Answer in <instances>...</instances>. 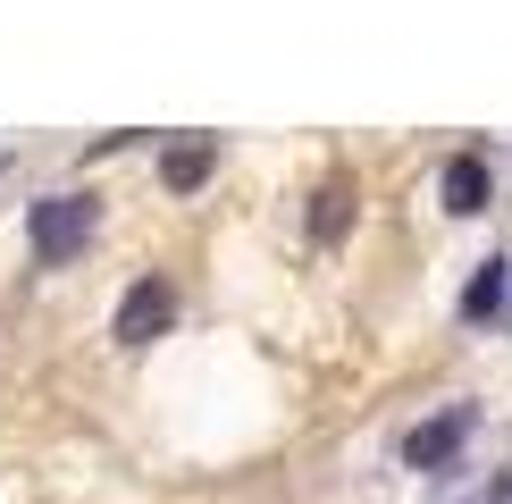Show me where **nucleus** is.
<instances>
[{
  "label": "nucleus",
  "instance_id": "obj_6",
  "mask_svg": "<svg viewBox=\"0 0 512 504\" xmlns=\"http://www.w3.org/2000/svg\"><path fill=\"white\" fill-rule=\"evenodd\" d=\"M504 303H512V261H487L479 278L462 286V320H471V328H487V320H496Z\"/></svg>",
  "mask_w": 512,
  "mask_h": 504
},
{
  "label": "nucleus",
  "instance_id": "obj_1",
  "mask_svg": "<svg viewBox=\"0 0 512 504\" xmlns=\"http://www.w3.org/2000/svg\"><path fill=\"white\" fill-rule=\"evenodd\" d=\"M93 227H101V202L93 194H42L26 210V244H34V261L42 269H68L84 244H93Z\"/></svg>",
  "mask_w": 512,
  "mask_h": 504
},
{
  "label": "nucleus",
  "instance_id": "obj_2",
  "mask_svg": "<svg viewBox=\"0 0 512 504\" xmlns=\"http://www.w3.org/2000/svg\"><path fill=\"white\" fill-rule=\"evenodd\" d=\"M168 320H177V286H168V278H135L126 303H118V320H110V336H118V345H152Z\"/></svg>",
  "mask_w": 512,
  "mask_h": 504
},
{
  "label": "nucleus",
  "instance_id": "obj_3",
  "mask_svg": "<svg viewBox=\"0 0 512 504\" xmlns=\"http://www.w3.org/2000/svg\"><path fill=\"white\" fill-rule=\"evenodd\" d=\"M471 404H445L437 420H420V429L412 437H403V462H412V471H445V462H454L462 454V437H471Z\"/></svg>",
  "mask_w": 512,
  "mask_h": 504
},
{
  "label": "nucleus",
  "instance_id": "obj_5",
  "mask_svg": "<svg viewBox=\"0 0 512 504\" xmlns=\"http://www.w3.org/2000/svg\"><path fill=\"white\" fill-rule=\"evenodd\" d=\"M210 160H219V143H210V135L168 143V152H160V185H168V194H194V185L210 177Z\"/></svg>",
  "mask_w": 512,
  "mask_h": 504
},
{
  "label": "nucleus",
  "instance_id": "obj_4",
  "mask_svg": "<svg viewBox=\"0 0 512 504\" xmlns=\"http://www.w3.org/2000/svg\"><path fill=\"white\" fill-rule=\"evenodd\" d=\"M487 194H496V177H487V152H454L445 160V177H437V202L454 210V219H479Z\"/></svg>",
  "mask_w": 512,
  "mask_h": 504
},
{
  "label": "nucleus",
  "instance_id": "obj_7",
  "mask_svg": "<svg viewBox=\"0 0 512 504\" xmlns=\"http://www.w3.org/2000/svg\"><path fill=\"white\" fill-rule=\"evenodd\" d=\"M353 177H328V185H319V194H311V236L319 244H336V236H345V227H353Z\"/></svg>",
  "mask_w": 512,
  "mask_h": 504
}]
</instances>
